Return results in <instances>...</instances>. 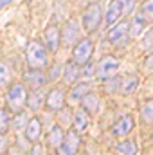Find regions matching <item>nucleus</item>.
<instances>
[{"instance_id": "4468645a", "label": "nucleus", "mask_w": 153, "mask_h": 155, "mask_svg": "<svg viewBox=\"0 0 153 155\" xmlns=\"http://www.w3.org/2000/svg\"><path fill=\"white\" fill-rule=\"evenodd\" d=\"M40 135H41V123H40L38 117H33V119L27 123L25 137H27V141H31V143H38Z\"/></svg>"}, {"instance_id": "9b49d317", "label": "nucleus", "mask_w": 153, "mask_h": 155, "mask_svg": "<svg viewBox=\"0 0 153 155\" xmlns=\"http://www.w3.org/2000/svg\"><path fill=\"white\" fill-rule=\"evenodd\" d=\"M45 45H47V49L49 51H58V47H60V40H61V35H60V29L56 27V25H49L47 29H45Z\"/></svg>"}, {"instance_id": "72a5a7b5", "label": "nucleus", "mask_w": 153, "mask_h": 155, "mask_svg": "<svg viewBox=\"0 0 153 155\" xmlns=\"http://www.w3.org/2000/svg\"><path fill=\"white\" fill-rule=\"evenodd\" d=\"M92 69H96V67H94V65H90V63H86V65H85V71H83V74L90 76V74H92Z\"/></svg>"}, {"instance_id": "bb28decb", "label": "nucleus", "mask_w": 153, "mask_h": 155, "mask_svg": "<svg viewBox=\"0 0 153 155\" xmlns=\"http://www.w3.org/2000/svg\"><path fill=\"white\" fill-rule=\"evenodd\" d=\"M9 78H11V71H9V67H7L5 63L0 61V85H5V83L9 81Z\"/></svg>"}, {"instance_id": "9d476101", "label": "nucleus", "mask_w": 153, "mask_h": 155, "mask_svg": "<svg viewBox=\"0 0 153 155\" xmlns=\"http://www.w3.org/2000/svg\"><path fill=\"white\" fill-rule=\"evenodd\" d=\"M121 15H122V4H121V0H110V4H108V7H106L105 22H106L108 25H115L117 20L121 18Z\"/></svg>"}, {"instance_id": "6ab92c4d", "label": "nucleus", "mask_w": 153, "mask_h": 155, "mask_svg": "<svg viewBox=\"0 0 153 155\" xmlns=\"http://www.w3.org/2000/svg\"><path fill=\"white\" fill-rule=\"evenodd\" d=\"M137 85H139V78L135 76V74H132V76H126V78L121 79L119 90H121L122 94H132V92L137 88Z\"/></svg>"}, {"instance_id": "20e7f679", "label": "nucleus", "mask_w": 153, "mask_h": 155, "mask_svg": "<svg viewBox=\"0 0 153 155\" xmlns=\"http://www.w3.org/2000/svg\"><path fill=\"white\" fill-rule=\"evenodd\" d=\"M101 16L103 15H101V5L99 4H92L88 9H85V13H83V25H85V29L88 33L96 31L99 27L101 20H103Z\"/></svg>"}, {"instance_id": "f704fd0d", "label": "nucleus", "mask_w": 153, "mask_h": 155, "mask_svg": "<svg viewBox=\"0 0 153 155\" xmlns=\"http://www.w3.org/2000/svg\"><path fill=\"white\" fill-rule=\"evenodd\" d=\"M9 2H11V0H0V9H2V7H4V5H7V4H9Z\"/></svg>"}, {"instance_id": "7c9ffc66", "label": "nucleus", "mask_w": 153, "mask_h": 155, "mask_svg": "<svg viewBox=\"0 0 153 155\" xmlns=\"http://www.w3.org/2000/svg\"><path fill=\"white\" fill-rule=\"evenodd\" d=\"M31 155H45V152H43V146H41L40 143H34V146L31 148Z\"/></svg>"}, {"instance_id": "dca6fc26", "label": "nucleus", "mask_w": 153, "mask_h": 155, "mask_svg": "<svg viewBox=\"0 0 153 155\" xmlns=\"http://www.w3.org/2000/svg\"><path fill=\"white\" fill-rule=\"evenodd\" d=\"M72 123H74V130H76L77 134L85 132L86 126H88V114H86L83 108L76 110V112H74V119H72Z\"/></svg>"}, {"instance_id": "e433bc0d", "label": "nucleus", "mask_w": 153, "mask_h": 155, "mask_svg": "<svg viewBox=\"0 0 153 155\" xmlns=\"http://www.w3.org/2000/svg\"><path fill=\"white\" fill-rule=\"evenodd\" d=\"M13 155H20V153H13Z\"/></svg>"}, {"instance_id": "c85d7f7f", "label": "nucleus", "mask_w": 153, "mask_h": 155, "mask_svg": "<svg viewBox=\"0 0 153 155\" xmlns=\"http://www.w3.org/2000/svg\"><path fill=\"white\" fill-rule=\"evenodd\" d=\"M60 117H61V124H70L72 123V114H70V110L67 108V110H60Z\"/></svg>"}, {"instance_id": "7ed1b4c3", "label": "nucleus", "mask_w": 153, "mask_h": 155, "mask_svg": "<svg viewBox=\"0 0 153 155\" xmlns=\"http://www.w3.org/2000/svg\"><path fill=\"white\" fill-rule=\"evenodd\" d=\"M79 146H81V135L76 130H69L61 144L58 146V155H76Z\"/></svg>"}, {"instance_id": "a878e982", "label": "nucleus", "mask_w": 153, "mask_h": 155, "mask_svg": "<svg viewBox=\"0 0 153 155\" xmlns=\"http://www.w3.org/2000/svg\"><path fill=\"white\" fill-rule=\"evenodd\" d=\"M9 124H11V116H9V112L4 110V108H0V134H4V132L9 128Z\"/></svg>"}, {"instance_id": "6e6552de", "label": "nucleus", "mask_w": 153, "mask_h": 155, "mask_svg": "<svg viewBox=\"0 0 153 155\" xmlns=\"http://www.w3.org/2000/svg\"><path fill=\"white\" fill-rule=\"evenodd\" d=\"M63 103H65V94H63V90H60V88L50 90L49 96H47V99H45L47 108L52 110V112H60V110L63 108Z\"/></svg>"}, {"instance_id": "0eeeda50", "label": "nucleus", "mask_w": 153, "mask_h": 155, "mask_svg": "<svg viewBox=\"0 0 153 155\" xmlns=\"http://www.w3.org/2000/svg\"><path fill=\"white\" fill-rule=\"evenodd\" d=\"M128 31H130V22H128V20L119 22V24H115L114 27L106 33V40L112 41V43H121L122 40L126 38Z\"/></svg>"}, {"instance_id": "b1692460", "label": "nucleus", "mask_w": 153, "mask_h": 155, "mask_svg": "<svg viewBox=\"0 0 153 155\" xmlns=\"http://www.w3.org/2000/svg\"><path fill=\"white\" fill-rule=\"evenodd\" d=\"M141 116L144 119V123H153V99L146 101L141 108Z\"/></svg>"}, {"instance_id": "c9c22d12", "label": "nucleus", "mask_w": 153, "mask_h": 155, "mask_svg": "<svg viewBox=\"0 0 153 155\" xmlns=\"http://www.w3.org/2000/svg\"><path fill=\"white\" fill-rule=\"evenodd\" d=\"M151 141H153V134H151Z\"/></svg>"}, {"instance_id": "39448f33", "label": "nucleus", "mask_w": 153, "mask_h": 155, "mask_svg": "<svg viewBox=\"0 0 153 155\" xmlns=\"http://www.w3.org/2000/svg\"><path fill=\"white\" fill-rule=\"evenodd\" d=\"M92 51H94V45H92L90 40H81V41H77L76 47H74V52H72L74 61H76L77 65H81V67L86 65L88 60H90V56H92Z\"/></svg>"}, {"instance_id": "cd10ccee", "label": "nucleus", "mask_w": 153, "mask_h": 155, "mask_svg": "<svg viewBox=\"0 0 153 155\" xmlns=\"http://www.w3.org/2000/svg\"><path fill=\"white\" fill-rule=\"evenodd\" d=\"M122 4V15H130L135 9V0H121Z\"/></svg>"}, {"instance_id": "f8f14e48", "label": "nucleus", "mask_w": 153, "mask_h": 155, "mask_svg": "<svg viewBox=\"0 0 153 155\" xmlns=\"http://www.w3.org/2000/svg\"><path fill=\"white\" fill-rule=\"evenodd\" d=\"M132 130H133V117L132 116L121 117V119L114 124V128H112V132H114L115 137H124V135H128Z\"/></svg>"}, {"instance_id": "393cba45", "label": "nucleus", "mask_w": 153, "mask_h": 155, "mask_svg": "<svg viewBox=\"0 0 153 155\" xmlns=\"http://www.w3.org/2000/svg\"><path fill=\"white\" fill-rule=\"evenodd\" d=\"M144 24H146V20H144V18L137 13V15H135V18H133V27H132L130 35H141V31H142Z\"/></svg>"}, {"instance_id": "473e14b6", "label": "nucleus", "mask_w": 153, "mask_h": 155, "mask_svg": "<svg viewBox=\"0 0 153 155\" xmlns=\"http://www.w3.org/2000/svg\"><path fill=\"white\" fill-rule=\"evenodd\" d=\"M4 150H5V137L4 134H0V155L4 153Z\"/></svg>"}, {"instance_id": "aec40b11", "label": "nucleus", "mask_w": 153, "mask_h": 155, "mask_svg": "<svg viewBox=\"0 0 153 155\" xmlns=\"http://www.w3.org/2000/svg\"><path fill=\"white\" fill-rule=\"evenodd\" d=\"M117 152L121 155H137V144H135V141L124 139L122 143L117 144Z\"/></svg>"}, {"instance_id": "412c9836", "label": "nucleus", "mask_w": 153, "mask_h": 155, "mask_svg": "<svg viewBox=\"0 0 153 155\" xmlns=\"http://www.w3.org/2000/svg\"><path fill=\"white\" fill-rule=\"evenodd\" d=\"M88 90H90V85H88V83L76 85V87H74V90L70 92V101H72V103H79V101L83 99V96H86V94H88Z\"/></svg>"}, {"instance_id": "c756f323", "label": "nucleus", "mask_w": 153, "mask_h": 155, "mask_svg": "<svg viewBox=\"0 0 153 155\" xmlns=\"http://www.w3.org/2000/svg\"><path fill=\"white\" fill-rule=\"evenodd\" d=\"M25 121H27L25 114L18 112V116H16V119H15V128H16V130H22V128L25 126Z\"/></svg>"}, {"instance_id": "2eb2a0df", "label": "nucleus", "mask_w": 153, "mask_h": 155, "mask_svg": "<svg viewBox=\"0 0 153 155\" xmlns=\"http://www.w3.org/2000/svg\"><path fill=\"white\" fill-rule=\"evenodd\" d=\"M77 78H79V65L76 61H67V65L63 69V81L72 85Z\"/></svg>"}, {"instance_id": "4be33fe9", "label": "nucleus", "mask_w": 153, "mask_h": 155, "mask_svg": "<svg viewBox=\"0 0 153 155\" xmlns=\"http://www.w3.org/2000/svg\"><path fill=\"white\" fill-rule=\"evenodd\" d=\"M43 103H45V97H43L41 92H33V94L27 97V105H29L31 110H38V108H41Z\"/></svg>"}, {"instance_id": "a211bd4d", "label": "nucleus", "mask_w": 153, "mask_h": 155, "mask_svg": "<svg viewBox=\"0 0 153 155\" xmlns=\"http://www.w3.org/2000/svg\"><path fill=\"white\" fill-rule=\"evenodd\" d=\"M63 137H65V134H63L61 126H60V124L52 126V128L49 130V137H47V141H49V146H50V148H58V146L61 144Z\"/></svg>"}, {"instance_id": "5701e85b", "label": "nucleus", "mask_w": 153, "mask_h": 155, "mask_svg": "<svg viewBox=\"0 0 153 155\" xmlns=\"http://www.w3.org/2000/svg\"><path fill=\"white\" fill-rule=\"evenodd\" d=\"M139 15H141L146 22H153V0H146V2L141 5Z\"/></svg>"}, {"instance_id": "1a4fd4ad", "label": "nucleus", "mask_w": 153, "mask_h": 155, "mask_svg": "<svg viewBox=\"0 0 153 155\" xmlns=\"http://www.w3.org/2000/svg\"><path fill=\"white\" fill-rule=\"evenodd\" d=\"M79 103H81V107H83V110H85L86 114L96 116V114H99V110H101V99H99L96 94H92V92H88L86 96H83V99H81Z\"/></svg>"}, {"instance_id": "f257e3e1", "label": "nucleus", "mask_w": 153, "mask_h": 155, "mask_svg": "<svg viewBox=\"0 0 153 155\" xmlns=\"http://www.w3.org/2000/svg\"><path fill=\"white\" fill-rule=\"evenodd\" d=\"M25 56H27V63L31 69H45L49 65V56H47V49L40 43L38 40H31L27 43L25 49Z\"/></svg>"}, {"instance_id": "423d86ee", "label": "nucleus", "mask_w": 153, "mask_h": 155, "mask_svg": "<svg viewBox=\"0 0 153 155\" xmlns=\"http://www.w3.org/2000/svg\"><path fill=\"white\" fill-rule=\"evenodd\" d=\"M119 60L114 56H105L99 63H97V69H96V76L99 79H106L110 74H114L115 71L119 69Z\"/></svg>"}, {"instance_id": "ddd939ff", "label": "nucleus", "mask_w": 153, "mask_h": 155, "mask_svg": "<svg viewBox=\"0 0 153 155\" xmlns=\"http://www.w3.org/2000/svg\"><path fill=\"white\" fill-rule=\"evenodd\" d=\"M61 38H63V41H65L67 45H72L74 41H77V38H79V25H77L76 20H69V22L65 24Z\"/></svg>"}, {"instance_id": "2f4dec72", "label": "nucleus", "mask_w": 153, "mask_h": 155, "mask_svg": "<svg viewBox=\"0 0 153 155\" xmlns=\"http://www.w3.org/2000/svg\"><path fill=\"white\" fill-rule=\"evenodd\" d=\"M153 45V27L148 31V35L144 36V47H151Z\"/></svg>"}, {"instance_id": "f03ea898", "label": "nucleus", "mask_w": 153, "mask_h": 155, "mask_svg": "<svg viewBox=\"0 0 153 155\" xmlns=\"http://www.w3.org/2000/svg\"><path fill=\"white\" fill-rule=\"evenodd\" d=\"M5 99H7L9 112H20L24 108V105L27 103V90H25V87L22 83L11 85V88L5 94Z\"/></svg>"}, {"instance_id": "f3484780", "label": "nucleus", "mask_w": 153, "mask_h": 155, "mask_svg": "<svg viewBox=\"0 0 153 155\" xmlns=\"http://www.w3.org/2000/svg\"><path fill=\"white\" fill-rule=\"evenodd\" d=\"M47 78L43 76V72L38 71V69H31L29 72H25V81L33 87V88H40L43 83H45Z\"/></svg>"}]
</instances>
